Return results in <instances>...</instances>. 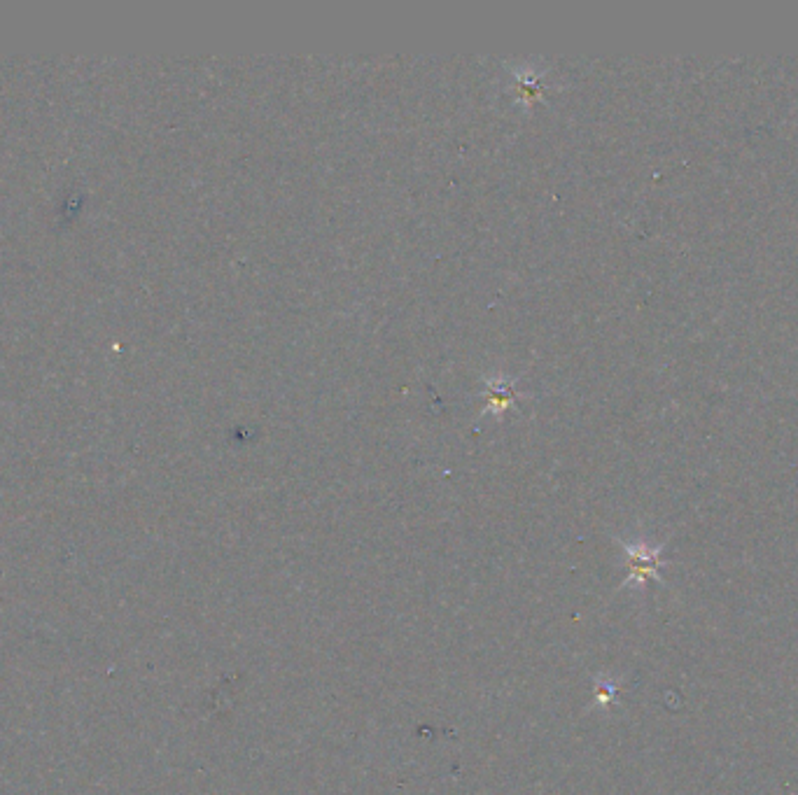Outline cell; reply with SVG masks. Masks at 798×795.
Masks as SVG:
<instances>
[{
  "label": "cell",
  "mask_w": 798,
  "mask_h": 795,
  "mask_svg": "<svg viewBox=\"0 0 798 795\" xmlns=\"http://www.w3.org/2000/svg\"><path fill=\"white\" fill-rule=\"evenodd\" d=\"M626 553H628V569H630V576L628 581H635V583H647V581H658L661 579V548H654L649 544H626Z\"/></svg>",
  "instance_id": "1"
}]
</instances>
